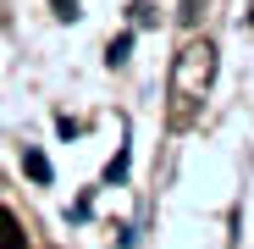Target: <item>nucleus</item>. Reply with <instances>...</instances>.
<instances>
[{
  "label": "nucleus",
  "instance_id": "nucleus-1",
  "mask_svg": "<svg viewBox=\"0 0 254 249\" xmlns=\"http://www.w3.org/2000/svg\"><path fill=\"white\" fill-rule=\"evenodd\" d=\"M210 78H216V50H210V39H188L183 56H177V72H172V89L183 100H199L210 89Z\"/></svg>",
  "mask_w": 254,
  "mask_h": 249
},
{
  "label": "nucleus",
  "instance_id": "nucleus-2",
  "mask_svg": "<svg viewBox=\"0 0 254 249\" xmlns=\"http://www.w3.org/2000/svg\"><path fill=\"white\" fill-rule=\"evenodd\" d=\"M0 249H28V233H22V222L0 205Z\"/></svg>",
  "mask_w": 254,
  "mask_h": 249
},
{
  "label": "nucleus",
  "instance_id": "nucleus-3",
  "mask_svg": "<svg viewBox=\"0 0 254 249\" xmlns=\"http://www.w3.org/2000/svg\"><path fill=\"white\" fill-rule=\"evenodd\" d=\"M22 172H28L33 183H50V161L39 155V150H28V155H22Z\"/></svg>",
  "mask_w": 254,
  "mask_h": 249
},
{
  "label": "nucleus",
  "instance_id": "nucleus-4",
  "mask_svg": "<svg viewBox=\"0 0 254 249\" xmlns=\"http://www.w3.org/2000/svg\"><path fill=\"white\" fill-rule=\"evenodd\" d=\"M127 50H133V33H122V39H111V50H105V56H111V67H116V61H127Z\"/></svg>",
  "mask_w": 254,
  "mask_h": 249
},
{
  "label": "nucleus",
  "instance_id": "nucleus-5",
  "mask_svg": "<svg viewBox=\"0 0 254 249\" xmlns=\"http://www.w3.org/2000/svg\"><path fill=\"white\" fill-rule=\"evenodd\" d=\"M56 17H77V0H56Z\"/></svg>",
  "mask_w": 254,
  "mask_h": 249
}]
</instances>
